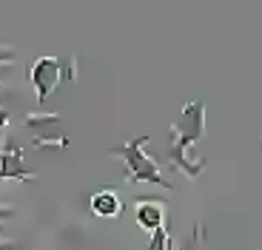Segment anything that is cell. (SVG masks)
<instances>
[{"instance_id":"1","label":"cell","mask_w":262,"mask_h":250,"mask_svg":"<svg viewBox=\"0 0 262 250\" xmlns=\"http://www.w3.org/2000/svg\"><path fill=\"white\" fill-rule=\"evenodd\" d=\"M92 211L94 216H103V219H114L120 216V211H123V205H120L117 193L114 191H100L92 196Z\"/></svg>"},{"instance_id":"2","label":"cell","mask_w":262,"mask_h":250,"mask_svg":"<svg viewBox=\"0 0 262 250\" xmlns=\"http://www.w3.org/2000/svg\"><path fill=\"white\" fill-rule=\"evenodd\" d=\"M137 222L143 224L145 231H157L160 224H163V211H160V205L143 202L137 208Z\"/></svg>"}]
</instances>
